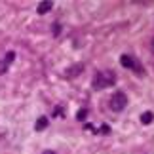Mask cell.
<instances>
[{"label": "cell", "instance_id": "obj_4", "mask_svg": "<svg viewBox=\"0 0 154 154\" xmlns=\"http://www.w3.org/2000/svg\"><path fill=\"white\" fill-rule=\"evenodd\" d=\"M51 6H53V2H50V0H46V2H40L38 8H36V11H38L40 15H44V14H48V11L51 10Z\"/></svg>", "mask_w": 154, "mask_h": 154}, {"label": "cell", "instance_id": "obj_14", "mask_svg": "<svg viewBox=\"0 0 154 154\" xmlns=\"http://www.w3.org/2000/svg\"><path fill=\"white\" fill-rule=\"evenodd\" d=\"M150 50H152V53H154V38H152V42H150Z\"/></svg>", "mask_w": 154, "mask_h": 154}, {"label": "cell", "instance_id": "obj_3", "mask_svg": "<svg viewBox=\"0 0 154 154\" xmlns=\"http://www.w3.org/2000/svg\"><path fill=\"white\" fill-rule=\"evenodd\" d=\"M120 63H122V67H126L129 70H137L139 74H143V69H141V65L137 59H133V57H129V55H122L120 57Z\"/></svg>", "mask_w": 154, "mask_h": 154}, {"label": "cell", "instance_id": "obj_6", "mask_svg": "<svg viewBox=\"0 0 154 154\" xmlns=\"http://www.w3.org/2000/svg\"><path fill=\"white\" fill-rule=\"evenodd\" d=\"M80 72H82V65L78 63V65H72V69H69L65 74H67V76H76V74H80Z\"/></svg>", "mask_w": 154, "mask_h": 154}, {"label": "cell", "instance_id": "obj_7", "mask_svg": "<svg viewBox=\"0 0 154 154\" xmlns=\"http://www.w3.org/2000/svg\"><path fill=\"white\" fill-rule=\"evenodd\" d=\"M152 120H154L152 112H143V114H141V124H145V126H146V124H150Z\"/></svg>", "mask_w": 154, "mask_h": 154}, {"label": "cell", "instance_id": "obj_10", "mask_svg": "<svg viewBox=\"0 0 154 154\" xmlns=\"http://www.w3.org/2000/svg\"><path fill=\"white\" fill-rule=\"evenodd\" d=\"M101 133L109 135V133H110V126H106V124H103V126H101Z\"/></svg>", "mask_w": 154, "mask_h": 154}, {"label": "cell", "instance_id": "obj_11", "mask_svg": "<svg viewBox=\"0 0 154 154\" xmlns=\"http://www.w3.org/2000/svg\"><path fill=\"white\" fill-rule=\"evenodd\" d=\"M59 32H61V25H57V23H53V34L57 36Z\"/></svg>", "mask_w": 154, "mask_h": 154}, {"label": "cell", "instance_id": "obj_12", "mask_svg": "<svg viewBox=\"0 0 154 154\" xmlns=\"http://www.w3.org/2000/svg\"><path fill=\"white\" fill-rule=\"evenodd\" d=\"M6 70H8V65H6L4 61H0V74H4Z\"/></svg>", "mask_w": 154, "mask_h": 154}, {"label": "cell", "instance_id": "obj_5", "mask_svg": "<svg viewBox=\"0 0 154 154\" xmlns=\"http://www.w3.org/2000/svg\"><path fill=\"white\" fill-rule=\"evenodd\" d=\"M46 128H48V118L40 116L38 120H36V124H34V129H36V131H44Z\"/></svg>", "mask_w": 154, "mask_h": 154}, {"label": "cell", "instance_id": "obj_13", "mask_svg": "<svg viewBox=\"0 0 154 154\" xmlns=\"http://www.w3.org/2000/svg\"><path fill=\"white\" fill-rule=\"evenodd\" d=\"M42 154H55V152H53V150H44Z\"/></svg>", "mask_w": 154, "mask_h": 154}, {"label": "cell", "instance_id": "obj_9", "mask_svg": "<svg viewBox=\"0 0 154 154\" xmlns=\"http://www.w3.org/2000/svg\"><path fill=\"white\" fill-rule=\"evenodd\" d=\"M86 116H88V110H86V109H80V110H78V114H76V118H78L80 122H82V120H86Z\"/></svg>", "mask_w": 154, "mask_h": 154}, {"label": "cell", "instance_id": "obj_2", "mask_svg": "<svg viewBox=\"0 0 154 154\" xmlns=\"http://www.w3.org/2000/svg\"><path fill=\"white\" fill-rule=\"evenodd\" d=\"M126 106H128V97H126L124 91H116L114 95L110 97V109L114 112H120V110L126 109Z\"/></svg>", "mask_w": 154, "mask_h": 154}, {"label": "cell", "instance_id": "obj_1", "mask_svg": "<svg viewBox=\"0 0 154 154\" xmlns=\"http://www.w3.org/2000/svg\"><path fill=\"white\" fill-rule=\"evenodd\" d=\"M116 84V74L112 70H99L93 78V88L95 90H105V88H110Z\"/></svg>", "mask_w": 154, "mask_h": 154}, {"label": "cell", "instance_id": "obj_8", "mask_svg": "<svg viewBox=\"0 0 154 154\" xmlns=\"http://www.w3.org/2000/svg\"><path fill=\"white\" fill-rule=\"evenodd\" d=\"M14 59H15V51H8V53H6V59H4V63H6V65H10L11 61H14Z\"/></svg>", "mask_w": 154, "mask_h": 154}]
</instances>
